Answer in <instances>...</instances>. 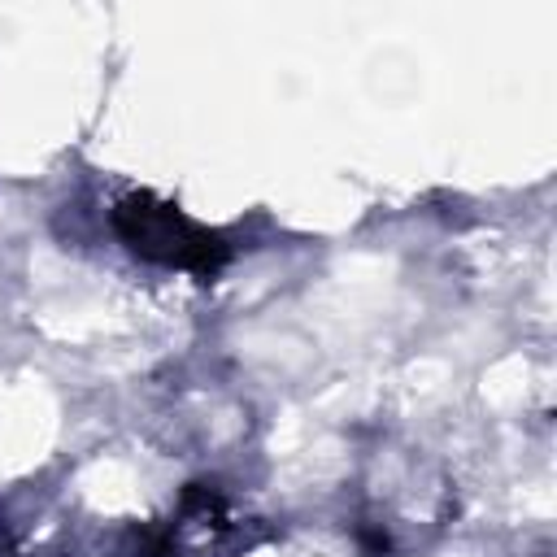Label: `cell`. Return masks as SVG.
Wrapping results in <instances>:
<instances>
[{
	"instance_id": "obj_1",
	"label": "cell",
	"mask_w": 557,
	"mask_h": 557,
	"mask_svg": "<svg viewBox=\"0 0 557 557\" xmlns=\"http://www.w3.org/2000/svg\"><path fill=\"white\" fill-rule=\"evenodd\" d=\"M113 226L127 245L161 266L197 270V274H214L226 262V240L218 231H205L192 218H183L175 205L153 201V197H127L113 209Z\"/></svg>"
}]
</instances>
